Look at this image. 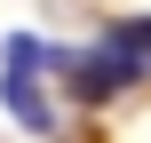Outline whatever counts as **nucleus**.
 <instances>
[{"instance_id":"obj_2","label":"nucleus","mask_w":151,"mask_h":143,"mask_svg":"<svg viewBox=\"0 0 151 143\" xmlns=\"http://www.w3.org/2000/svg\"><path fill=\"white\" fill-rule=\"evenodd\" d=\"M56 64H64V80H72V96H80V103H104V96H119L127 80H143L111 40H104V48H88V56H56Z\"/></svg>"},{"instance_id":"obj_1","label":"nucleus","mask_w":151,"mask_h":143,"mask_svg":"<svg viewBox=\"0 0 151 143\" xmlns=\"http://www.w3.org/2000/svg\"><path fill=\"white\" fill-rule=\"evenodd\" d=\"M56 56L32 40V32H16L8 40V72H0V103L16 111V127L24 135H56V111H48V96H40V72H48Z\"/></svg>"},{"instance_id":"obj_3","label":"nucleus","mask_w":151,"mask_h":143,"mask_svg":"<svg viewBox=\"0 0 151 143\" xmlns=\"http://www.w3.org/2000/svg\"><path fill=\"white\" fill-rule=\"evenodd\" d=\"M104 40H111V48L135 64V72H151V16H127V24H111Z\"/></svg>"}]
</instances>
